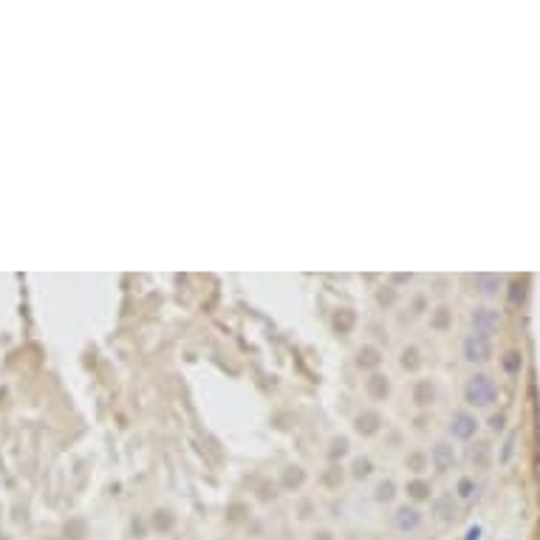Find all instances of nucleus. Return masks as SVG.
I'll use <instances>...</instances> for the list:
<instances>
[{"label":"nucleus","instance_id":"14","mask_svg":"<svg viewBox=\"0 0 540 540\" xmlns=\"http://www.w3.org/2000/svg\"><path fill=\"white\" fill-rule=\"evenodd\" d=\"M407 495L413 501H427L430 498V484L427 481H410L407 484Z\"/></svg>","mask_w":540,"mask_h":540},{"label":"nucleus","instance_id":"28","mask_svg":"<svg viewBox=\"0 0 540 540\" xmlns=\"http://www.w3.org/2000/svg\"><path fill=\"white\" fill-rule=\"evenodd\" d=\"M314 540H331V534H328V532H320V534H314Z\"/></svg>","mask_w":540,"mask_h":540},{"label":"nucleus","instance_id":"4","mask_svg":"<svg viewBox=\"0 0 540 540\" xmlns=\"http://www.w3.org/2000/svg\"><path fill=\"white\" fill-rule=\"evenodd\" d=\"M475 430H478V418L467 410H459L453 416V422H450V433H453L456 438H461V441H470L475 436Z\"/></svg>","mask_w":540,"mask_h":540},{"label":"nucleus","instance_id":"11","mask_svg":"<svg viewBox=\"0 0 540 540\" xmlns=\"http://www.w3.org/2000/svg\"><path fill=\"white\" fill-rule=\"evenodd\" d=\"M475 286L481 294H495L501 289V278L498 275H475Z\"/></svg>","mask_w":540,"mask_h":540},{"label":"nucleus","instance_id":"10","mask_svg":"<svg viewBox=\"0 0 540 540\" xmlns=\"http://www.w3.org/2000/svg\"><path fill=\"white\" fill-rule=\"evenodd\" d=\"M356 363L363 365V368H376V365L382 363V356H379V348H374V345H365L363 351H359Z\"/></svg>","mask_w":540,"mask_h":540},{"label":"nucleus","instance_id":"13","mask_svg":"<svg viewBox=\"0 0 540 540\" xmlns=\"http://www.w3.org/2000/svg\"><path fill=\"white\" fill-rule=\"evenodd\" d=\"M306 481V472L300 470V467H289L286 472H283V487L286 490H294V487H300Z\"/></svg>","mask_w":540,"mask_h":540},{"label":"nucleus","instance_id":"25","mask_svg":"<svg viewBox=\"0 0 540 540\" xmlns=\"http://www.w3.org/2000/svg\"><path fill=\"white\" fill-rule=\"evenodd\" d=\"M490 425H492L495 430H501V427H503V416H492V418H490Z\"/></svg>","mask_w":540,"mask_h":540},{"label":"nucleus","instance_id":"23","mask_svg":"<svg viewBox=\"0 0 540 540\" xmlns=\"http://www.w3.org/2000/svg\"><path fill=\"white\" fill-rule=\"evenodd\" d=\"M450 325V311L447 309H438L436 317H433V328H447Z\"/></svg>","mask_w":540,"mask_h":540},{"label":"nucleus","instance_id":"20","mask_svg":"<svg viewBox=\"0 0 540 540\" xmlns=\"http://www.w3.org/2000/svg\"><path fill=\"white\" fill-rule=\"evenodd\" d=\"M459 495H461L464 501L475 498V484L470 481V478H461V481H459Z\"/></svg>","mask_w":540,"mask_h":540},{"label":"nucleus","instance_id":"1","mask_svg":"<svg viewBox=\"0 0 540 540\" xmlns=\"http://www.w3.org/2000/svg\"><path fill=\"white\" fill-rule=\"evenodd\" d=\"M464 399L475 407H490L498 399V385L487 374H475L464 387Z\"/></svg>","mask_w":540,"mask_h":540},{"label":"nucleus","instance_id":"9","mask_svg":"<svg viewBox=\"0 0 540 540\" xmlns=\"http://www.w3.org/2000/svg\"><path fill=\"white\" fill-rule=\"evenodd\" d=\"M413 399H416V405H430L433 399H436V387L430 385V382H418L416 385V391H413Z\"/></svg>","mask_w":540,"mask_h":540},{"label":"nucleus","instance_id":"5","mask_svg":"<svg viewBox=\"0 0 540 540\" xmlns=\"http://www.w3.org/2000/svg\"><path fill=\"white\" fill-rule=\"evenodd\" d=\"M394 526L399 532H416L418 526H422V512H418L416 506H399L396 512H394Z\"/></svg>","mask_w":540,"mask_h":540},{"label":"nucleus","instance_id":"6","mask_svg":"<svg viewBox=\"0 0 540 540\" xmlns=\"http://www.w3.org/2000/svg\"><path fill=\"white\" fill-rule=\"evenodd\" d=\"M430 464H433L438 472H447L450 467L456 464V450L450 447L447 441H438V444L430 450Z\"/></svg>","mask_w":540,"mask_h":540},{"label":"nucleus","instance_id":"18","mask_svg":"<svg viewBox=\"0 0 540 540\" xmlns=\"http://www.w3.org/2000/svg\"><path fill=\"white\" fill-rule=\"evenodd\" d=\"M394 490H396V484H394V481H382V484L376 487V501H391V498L396 495Z\"/></svg>","mask_w":540,"mask_h":540},{"label":"nucleus","instance_id":"8","mask_svg":"<svg viewBox=\"0 0 540 540\" xmlns=\"http://www.w3.org/2000/svg\"><path fill=\"white\" fill-rule=\"evenodd\" d=\"M368 394H371L374 399H385L387 394H391V382H387V376L374 374V376L368 379Z\"/></svg>","mask_w":540,"mask_h":540},{"label":"nucleus","instance_id":"2","mask_svg":"<svg viewBox=\"0 0 540 540\" xmlns=\"http://www.w3.org/2000/svg\"><path fill=\"white\" fill-rule=\"evenodd\" d=\"M490 356H492V340L490 337L472 331L464 340V359H470V363H487Z\"/></svg>","mask_w":540,"mask_h":540},{"label":"nucleus","instance_id":"17","mask_svg":"<svg viewBox=\"0 0 540 540\" xmlns=\"http://www.w3.org/2000/svg\"><path fill=\"white\" fill-rule=\"evenodd\" d=\"M153 526H156L159 532L173 529V515L167 512V509H162V512H156V515H153Z\"/></svg>","mask_w":540,"mask_h":540},{"label":"nucleus","instance_id":"21","mask_svg":"<svg viewBox=\"0 0 540 540\" xmlns=\"http://www.w3.org/2000/svg\"><path fill=\"white\" fill-rule=\"evenodd\" d=\"M354 475H356V478L371 475V461H368V459H359V461L354 464Z\"/></svg>","mask_w":540,"mask_h":540},{"label":"nucleus","instance_id":"24","mask_svg":"<svg viewBox=\"0 0 540 540\" xmlns=\"http://www.w3.org/2000/svg\"><path fill=\"white\" fill-rule=\"evenodd\" d=\"M512 300H523V283H512Z\"/></svg>","mask_w":540,"mask_h":540},{"label":"nucleus","instance_id":"22","mask_svg":"<svg viewBox=\"0 0 540 540\" xmlns=\"http://www.w3.org/2000/svg\"><path fill=\"white\" fill-rule=\"evenodd\" d=\"M345 453H348V438H334V444H331V459L345 456Z\"/></svg>","mask_w":540,"mask_h":540},{"label":"nucleus","instance_id":"12","mask_svg":"<svg viewBox=\"0 0 540 540\" xmlns=\"http://www.w3.org/2000/svg\"><path fill=\"white\" fill-rule=\"evenodd\" d=\"M433 509H436V515L441 521H453L456 518V503H453V498H438L433 503Z\"/></svg>","mask_w":540,"mask_h":540},{"label":"nucleus","instance_id":"15","mask_svg":"<svg viewBox=\"0 0 540 540\" xmlns=\"http://www.w3.org/2000/svg\"><path fill=\"white\" fill-rule=\"evenodd\" d=\"M501 363H503V371L506 374H518L521 371V354L518 351H509V354H503Z\"/></svg>","mask_w":540,"mask_h":540},{"label":"nucleus","instance_id":"16","mask_svg":"<svg viewBox=\"0 0 540 540\" xmlns=\"http://www.w3.org/2000/svg\"><path fill=\"white\" fill-rule=\"evenodd\" d=\"M472 464L475 467H487L490 464V450H487V444H478L472 450Z\"/></svg>","mask_w":540,"mask_h":540},{"label":"nucleus","instance_id":"19","mask_svg":"<svg viewBox=\"0 0 540 540\" xmlns=\"http://www.w3.org/2000/svg\"><path fill=\"white\" fill-rule=\"evenodd\" d=\"M402 365L410 368V371L418 368V351H416V348H405V351H402Z\"/></svg>","mask_w":540,"mask_h":540},{"label":"nucleus","instance_id":"3","mask_svg":"<svg viewBox=\"0 0 540 540\" xmlns=\"http://www.w3.org/2000/svg\"><path fill=\"white\" fill-rule=\"evenodd\" d=\"M470 322H472V328H475L478 334L490 337V334H495V331H498L501 317H498V311H495V309H475V311L470 314Z\"/></svg>","mask_w":540,"mask_h":540},{"label":"nucleus","instance_id":"26","mask_svg":"<svg viewBox=\"0 0 540 540\" xmlns=\"http://www.w3.org/2000/svg\"><path fill=\"white\" fill-rule=\"evenodd\" d=\"M410 464H413L416 470H422V464H425V459H422V456H410Z\"/></svg>","mask_w":540,"mask_h":540},{"label":"nucleus","instance_id":"7","mask_svg":"<svg viewBox=\"0 0 540 540\" xmlns=\"http://www.w3.org/2000/svg\"><path fill=\"white\" fill-rule=\"evenodd\" d=\"M379 425H382V416L379 413H363L356 418V433H363V436H374L376 430H379Z\"/></svg>","mask_w":540,"mask_h":540},{"label":"nucleus","instance_id":"27","mask_svg":"<svg viewBox=\"0 0 540 540\" xmlns=\"http://www.w3.org/2000/svg\"><path fill=\"white\" fill-rule=\"evenodd\" d=\"M478 537H481V529H478V526L467 532V540H478Z\"/></svg>","mask_w":540,"mask_h":540}]
</instances>
